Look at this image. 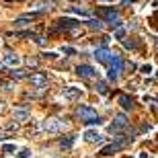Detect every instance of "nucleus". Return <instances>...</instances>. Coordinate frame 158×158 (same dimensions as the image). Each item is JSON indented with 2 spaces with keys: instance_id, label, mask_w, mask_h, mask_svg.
Masks as SVG:
<instances>
[{
  "instance_id": "f257e3e1",
  "label": "nucleus",
  "mask_w": 158,
  "mask_h": 158,
  "mask_svg": "<svg viewBox=\"0 0 158 158\" xmlns=\"http://www.w3.org/2000/svg\"><path fill=\"white\" fill-rule=\"evenodd\" d=\"M76 115L80 117V121H84L86 125H101V117L97 115V111H94L93 107H88V105H78Z\"/></svg>"
},
{
  "instance_id": "f03ea898",
  "label": "nucleus",
  "mask_w": 158,
  "mask_h": 158,
  "mask_svg": "<svg viewBox=\"0 0 158 158\" xmlns=\"http://www.w3.org/2000/svg\"><path fill=\"white\" fill-rule=\"evenodd\" d=\"M39 129L41 131H49V134H58V131H62V129H66V121H62V119H43V121L39 123Z\"/></svg>"
},
{
  "instance_id": "7ed1b4c3",
  "label": "nucleus",
  "mask_w": 158,
  "mask_h": 158,
  "mask_svg": "<svg viewBox=\"0 0 158 158\" xmlns=\"http://www.w3.org/2000/svg\"><path fill=\"white\" fill-rule=\"evenodd\" d=\"M123 60H121V56H117V53H113V60H111V70H109V80H117L119 78V72L123 70Z\"/></svg>"
},
{
  "instance_id": "20e7f679",
  "label": "nucleus",
  "mask_w": 158,
  "mask_h": 158,
  "mask_svg": "<svg viewBox=\"0 0 158 158\" xmlns=\"http://www.w3.org/2000/svg\"><path fill=\"white\" fill-rule=\"evenodd\" d=\"M97 15H99L101 19H105L107 23H115V21H117L119 19V15H117V10H115V8H113V6H103V8H99V10H97Z\"/></svg>"
},
{
  "instance_id": "39448f33",
  "label": "nucleus",
  "mask_w": 158,
  "mask_h": 158,
  "mask_svg": "<svg viewBox=\"0 0 158 158\" xmlns=\"http://www.w3.org/2000/svg\"><path fill=\"white\" fill-rule=\"evenodd\" d=\"M125 127H127V117L123 113H119V115H115V121L109 125V131L111 134H121Z\"/></svg>"
},
{
  "instance_id": "423d86ee",
  "label": "nucleus",
  "mask_w": 158,
  "mask_h": 158,
  "mask_svg": "<svg viewBox=\"0 0 158 158\" xmlns=\"http://www.w3.org/2000/svg\"><path fill=\"white\" fill-rule=\"evenodd\" d=\"M76 74L80 78H97V76H99V72L94 70L93 66H88V64H80L76 68Z\"/></svg>"
},
{
  "instance_id": "0eeeda50",
  "label": "nucleus",
  "mask_w": 158,
  "mask_h": 158,
  "mask_svg": "<svg viewBox=\"0 0 158 158\" xmlns=\"http://www.w3.org/2000/svg\"><path fill=\"white\" fill-rule=\"evenodd\" d=\"M94 58H97V62H101V64H111L113 53L109 52L107 47H99V49H94Z\"/></svg>"
},
{
  "instance_id": "6e6552de",
  "label": "nucleus",
  "mask_w": 158,
  "mask_h": 158,
  "mask_svg": "<svg viewBox=\"0 0 158 158\" xmlns=\"http://www.w3.org/2000/svg\"><path fill=\"white\" fill-rule=\"evenodd\" d=\"M39 17V12H27V15H21L19 19H15V27H27L31 25V21H35Z\"/></svg>"
},
{
  "instance_id": "1a4fd4ad",
  "label": "nucleus",
  "mask_w": 158,
  "mask_h": 158,
  "mask_svg": "<svg viewBox=\"0 0 158 158\" xmlns=\"http://www.w3.org/2000/svg\"><path fill=\"white\" fill-rule=\"evenodd\" d=\"M2 64L8 66V68H19V66H21V56L15 53V52H8L4 56V60H2Z\"/></svg>"
},
{
  "instance_id": "9d476101",
  "label": "nucleus",
  "mask_w": 158,
  "mask_h": 158,
  "mask_svg": "<svg viewBox=\"0 0 158 158\" xmlns=\"http://www.w3.org/2000/svg\"><path fill=\"white\" fill-rule=\"evenodd\" d=\"M31 86H35V88H45V86H47V76H45V74H41V72H37V74H31Z\"/></svg>"
},
{
  "instance_id": "9b49d317",
  "label": "nucleus",
  "mask_w": 158,
  "mask_h": 158,
  "mask_svg": "<svg viewBox=\"0 0 158 158\" xmlns=\"http://www.w3.org/2000/svg\"><path fill=\"white\" fill-rule=\"evenodd\" d=\"M78 21H74V19H68V17H62L58 19V29H74V27H78Z\"/></svg>"
},
{
  "instance_id": "f8f14e48",
  "label": "nucleus",
  "mask_w": 158,
  "mask_h": 158,
  "mask_svg": "<svg viewBox=\"0 0 158 158\" xmlns=\"http://www.w3.org/2000/svg\"><path fill=\"white\" fill-rule=\"evenodd\" d=\"M82 138H84L86 142H90V144H93V142H103V135H101L97 129H86Z\"/></svg>"
},
{
  "instance_id": "ddd939ff",
  "label": "nucleus",
  "mask_w": 158,
  "mask_h": 158,
  "mask_svg": "<svg viewBox=\"0 0 158 158\" xmlns=\"http://www.w3.org/2000/svg\"><path fill=\"white\" fill-rule=\"evenodd\" d=\"M80 94H82V90H80L78 86H68V88L64 90V97H66L68 101H74V99H78Z\"/></svg>"
},
{
  "instance_id": "4468645a",
  "label": "nucleus",
  "mask_w": 158,
  "mask_h": 158,
  "mask_svg": "<svg viewBox=\"0 0 158 158\" xmlns=\"http://www.w3.org/2000/svg\"><path fill=\"white\" fill-rule=\"evenodd\" d=\"M12 117H15L17 123H23V121H27V119L31 117V113L27 111V109H17V111L12 113Z\"/></svg>"
},
{
  "instance_id": "2eb2a0df",
  "label": "nucleus",
  "mask_w": 158,
  "mask_h": 158,
  "mask_svg": "<svg viewBox=\"0 0 158 158\" xmlns=\"http://www.w3.org/2000/svg\"><path fill=\"white\" fill-rule=\"evenodd\" d=\"M117 150H121V146L113 142V144H109V146H105V148H103V150H101L99 154H101V156H111V154H115Z\"/></svg>"
},
{
  "instance_id": "dca6fc26",
  "label": "nucleus",
  "mask_w": 158,
  "mask_h": 158,
  "mask_svg": "<svg viewBox=\"0 0 158 158\" xmlns=\"http://www.w3.org/2000/svg\"><path fill=\"white\" fill-rule=\"evenodd\" d=\"M119 105H121L123 109H134V101H131V97H127V94H119Z\"/></svg>"
},
{
  "instance_id": "f3484780",
  "label": "nucleus",
  "mask_w": 158,
  "mask_h": 158,
  "mask_svg": "<svg viewBox=\"0 0 158 158\" xmlns=\"http://www.w3.org/2000/svg\"><path fill=\"white\" fill-rule=\"evenodd\" d=\"M74 138H76V135H66L64 140L60 142V148H62V150H68V148H72V144H74Z\"/></svg>"
},
{
  "instance_id": "a211bd4d",
  "label": "nucleus",
  "mask_w": 158,
  "mask_h": 158,
  "mask_svg": "<svg viewBox=\"0 0 158 158\" xmlns=\"http://www.w3.org/2000/svg\"><path fill=\"white\" fill-rule=\"evenodd\" d=\"M10 76L15 78V80H21V78H25V76H27V70H25V68H12Z\"/></svg>"
},
{
  "instance_id": "6ab92c4d",
  "label": "nucleus",
  "mask_w": 158,
  "mask_h": 158,
  "mask_svg": "<svg viewBox=\"0 0 158 158\" xmlns=\"http://www.w3.org/2000/svg\"><path fill=\"white\" fill-rule=\"evenodd\" d=\"M86 23H88V27H90V29H97V31H101L103 27H105V25H103V21H99V19H88Z\"/></svg>"
},
{
  "instance_id": "aec40b11",
  "label": "nucleus",
  "mask_w": 158,
  "mask_h": 158,
  "mask_svg": "<svg viewBox=\"0 0 158 158\" xmlns=\"http://www.w3.org/2000/svg\"><path fill=\"white\" fill-rule=\"evenodd\" d=\"M97 93H101V94H107V90H109V88H107V84L105 82H97Z\"/></svg>"
},
{
  "instance_id": "412c9836",
  "label": "nucleus",
  "mask_w": 158,
  "mask_h": 158,
  "mask_svg": "<svg viewBox=\"0 0 158 158\" xmlns=\"http://www.w3.org/2000/svg\"><path fill=\"white\" fill-rule=\"evenodd\" d=\"M123 47H127V49H135V47H138V43H135V41H131V39H123Z\"/></svg>"
},
{
  "instance_id": "4be33fe9",
  "label": "nucleus",
  "mask_w": 158,
  "mask_h": 158,
  "mask_svg": "<svg viewBox=\"0 0 158 158\" xmlns=\"http://www.w3.org/2000/svg\"><path fill=\"white\" fill-rule=\"evenodd\" d=\"M33 41H35L37 45H41V47H43V45L47 43V41H45V37H43V35H33Z\"/></svg>"
},
{
  "instance_id": "5701e85b",
  "label": "nucleus",
  "mask_w": 158,
  "mask_h": 158,
  "mask_svg": "<svg viewBox=\"0 0 158 158\" xmlns=\"http://www.w3.org/2000/svg\"><path fill=\"white\" fill-rule=\"evenodd\" d=\"M140 72H142V74H152V64H144L140 68Z\"/></svg>"
},
{
  "instance_id": "b1692460",
  "label": "nucleus",
  "mask_w": 158,
  "mask_h": 158,
  "mask_svg": "<svg viewBox=\"0 0 158 158\" xmlns=\"http://www.w3.org/2000/svg\"><path fill=\"white\" fill-rule=\"evenodd\" d=\"M2 150H4L6 154H12L17 148H15V144H4V146H2Z\"/></svg>"
},
{
  "instance_id": "393cba45",
  "label": "nucleus",
  "mask_w": 158,
  "mask_h": 158,
  "mask_svg": "<svg viewBox=\"0 0 158 158\" xmlns=\"http://www.w3.org/2000/svg\"><path fill=\"white\" fill-rule=\"evenodd\" d=\"M0 86H2V90H12L15 88V82H0Z\"/></svg>"
},
{
  "instance_id": "a878e982",
  "label": "nucleus",
  "mask_w": 158,
  "mask_h": 158,
  "mask_svg": "<svg viewBox=\"0 0 158 158\" xmlns=\"http://www.w3.org/2000/svg\"><path fill=\"white\" fill-rule=\"evenodd\" d=\"M29 156H31V152L27 150V148H23V150H21V152L17 154V158H29Z\"/></svg>"
},
{
  "instance_id": "bb28decb",
  "label": "nucleus",
  "mask_w": 158,
  "mask_h": 158,
  "mask_svg": "<svg viewBox=\"0 0 158 158\" xmlns=\"http://www.w3.org/2000/svg\"><path fill=\"white\" fill-rule=\"evenodd\" d=\"M62 53H68V56H74V53H76V49H74V47H62Z\"/></svg>"
},
{
  "instance_id": "cd10ccee",
  "label": "nucleus",
  "mask_w": 158,
  "mask_h": 158,
  "mask_svg": "<svg viewBox=\"0 0 158 158\" xmlns=\"http://www.w3.org/2000/svg\"><path fill=\"white\" fill-rule=\"evenodd\" d=\"M123 35H125V29H121V27H119V29L115 31V37H117V39H121V41H123Z\"/></svg>"
},
{
  "instance_id": "c85d7f7f",
  "label": "nucleus",
  "mask_w": 158,
  "mask_h": 158,
  "mask_svg": "<svg viewBox=\"0 0 158 158\" xmlns=\"http://www.w3.org/2000/svg\"><path fill=\"white\" fill-rule=\"evenodd\" d=\"M72 12H76V15H82V17H88V12H86V10H82V8H76V6L72 8Z\"/></svg>"
},
{
  "instance_id": "c756f323",
  "label": "nucleus",
  "mask_w": 158,
  "mask_h": 158,
  "mask_svg": "<svg viewBox=\"0 0 158 158\" xmlns=\"http://www.w3.org/2000/svg\"><path fill=\"white\" fill-rule=\"evenodd\" d=\"M19 129V123H10V125H6V131H17Z\"/></svg>"
},
{
  "instance_id": "7c9ffc66",
  "label": "nucleus",
  "mask_w": 158,
  "mask_h": 158,
  "mask_svg": "<svg viewBox=\"0 0 158 158\" xmlns=\"http://www.w3.org/2000/svg\"><path fill=\"white\" fill-rule=\"evenodd\" d=\"M43 56H45V58H49V60H56V58H58V53H56V52H47V53H43Z\"/></svg>"
},
{
  "instance_id": "2f4dec72",
  "label": "nucleus",
  "mask_w": 158,
  "mask_h": 158,
  "mask_svg": "<svg viewBox=\"0 0 158 158\" xmlns=\"http://www.w3.org/2000/svg\"><path fill=\"white\" fill-rule=\"evenodd\" d=\"M27 64H29V66H31V68H35V66H37V64H39V62H37V60H35V58H29V60H27Z\"/></svg>"
},
{
  "instance_id": "473e14b6",
  "label": "nucleus",
  "mask_w": 158,
  "mask_h": 158,
  "mask_svg": "<svg viewBox=\"0 0 158 158\" xmlns=\"http://www.w3.org/2000/svg\"><path fill=\"white\" fill-rule=\"evenodd\" d=\"M70 33H72V35H74V37H78V35H82V31H80V29H78V27H74V29H70Z\"/></svg>"
},
{
  "instance_id": "72a5a7b5",
  "label": "nucleus",
  "mask_w": 158,
  "mask_h": 158,
  "mask_svg": "<svg viewBox=\"0 0 158 158\" xmlns=\"http://www.w3.org/2000/svg\"><path fill=\"white\" fill-rule=\"evenodd\" d=\"M140 158H148V154H146V152H142V154H140Z\"/></svg>"
},
{
  "instance_id": "f704fd0d",
  "label": "nucleus",
  "mask_w": 158,
  "mask_h": 158,
  "mask_svg": "<svg viewBox=\"0 0 158 158\" xmlns=\"http://www.w3.org/2000/svg\"><path fill=\"white\" fill-rule=\"evenodd\" d=\"M156 49H158V39H156Z\"/></svg>"
},
{
  "instance_id": "c9c22d12",
  "label": "nucleus",
  "mask_w": 158,
  "mask_h": 158,
  "mask_svg": "<svg viewBox=\"0 0 158 158\" xmlns=\"http://www.w3.org/2000/svg\"><path fill=\"white\" fill-rule=\"evenodd\" d=\"M103 2H105V0H103ZM109 2H113V0H109Z\"/></svg>"
},
{
  "instance_id": "e433bc0d",
  "label": "nucleus",
  "mask_w": 158,
  "mask_h": 158,
  "mask_svg": "<svg viewBox=\"0 0 158 158\" xmlns=\"http://www.w3.org/2000/svg\"><path fill=\"white\" fill-rule=\"evenodd\" d=\"M0 140H2V134H0Z\"/></svg>"
},
{
  "instance_id": "4c0bfd02",
  "label": "nucleus",
  "mask_w": 158,
  "mask_h": 158,
  "mask_svg": "<svg viewBox=\"0 0 158 158\" xmlns=\"http://www.w3.org/2000/svg\"><path fill=\"white\" fill-rule=\"evenodd\" d=\"M0 45H2V41H0Z\"/></svg>"
},
{
  "instance_id": "58836bf2",
  "label": "nucleus",
  "mask_w": 158,
  "mask_h": 158,
  "mask_svg": "<svg viewBox=\"0 0 158 158\" xmlns=\"http://www.w3.org/2000/svg\"><path fill=\"white\" fill-rule=\"evenodd\" d=\"M0 68H2V66H0Z\"/></svg>"
}]
</instances>
